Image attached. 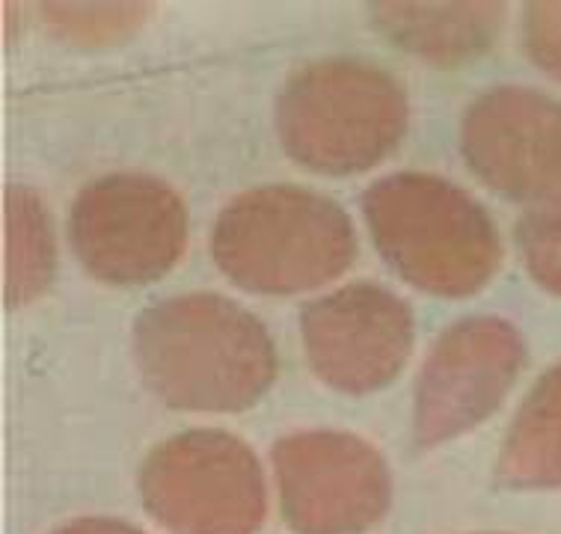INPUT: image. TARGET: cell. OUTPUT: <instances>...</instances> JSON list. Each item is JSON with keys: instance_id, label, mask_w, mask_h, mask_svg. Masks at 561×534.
<instances>
[{"instance_id": "obj_1", "label": "cell", "mask_w": 561, "mask_h": 534, "mask_svg": "<svg viewBox=\"0 0 561 534\" xmlns=\"http://www.w3.org/2000/svg\"><path fill=\"white\" fill-rule=\"evenodd\" d=\"M146 381L187 410H241L271 386L274 345L244 309L215 294L167 300L137 324Z\"/></svg>"}, {"instance_id": "obj_2", "label": "cell", "mask_w": 561, "mask_h": 534, "mask_svg": "<svg viewBox=\"0 0 561 534\" xmlns=\"http://www.w3.org/2000/svg\"><path fill=\"white\" fill-rule=\"evenodd\" d=\"M354 256L351 223L336 202L297 187H265L226 208L215 258L244 288L286 294L336 277Z\"/></svg>"}, {"instance_id": "obj_3", "label": "cell", "mask_w": 561, "mask_h": 534, "mask_svg": "<svg viewBox=\"0 0 561 534\" xmlns=\"http://www.w3.org/2000/svg\"><path fill=\"white\" fill-rule=\"evenodd\" d=\"M380 253L416 286L467 294L500 262L496 232L470 196L431 175H392L366 196Z\"/></svg>"}, {"instance_id": "obj_4", "label": "cell", "mask_w": 561, "mask_h": 534, "mask_svg": "<svg viewBox=\"0 0 561 534\" xmlns=\"http://www.w3.org/2000/svg\"><path fill=\"white\" fill-rule=\"evenodd\" d=\"M408 107L399 83L375 66L327 60L288 83L279 134L288 152L318 173H357L399 143Z\"/></svg>"}, {"instance_id": "obj_5", "label": "cell", "mask_w": 561, "mask_h": 534, "mask_svg": "<svg viewBox=\"0 0 561 534\" xmlns=\"http://www.w3.org/2000/svg\"><path fill=\"white\" fill-rule=\"evenodd\" d=\"M149 511L175 534H250L265 514L253 454L226 433L175 437L144 473Z\"/></svg>"}, {"instance_id": "obj_6", "label": "cell", "mask_w": 561, "mask_h": 534, "mask_svg": "<svg viewBox=\"0 0 561 534\" xmlns=\"http://www.w3.org/2000/svg\"><path fill=\"white\" fill-rule=\"evenodd\" d=\"M78 256L107 282L161 277L184 247V208L170 187L113 175L83 190L72 217Z\"/></svg>"}, {"instance_id": "obj_7", "label": "cell", "mask_w": 561, "mask_h": 534, "mask_svg": "<svg viewBox=\"0 0 561 534\" xmlns=\"http://www.w3.org/2000/svg\"><path fill=\"white\" fill-rule=\"evenodd\" d=\"M276 473L288 523L307 534L359 532L387 508L383 463L345 433L288 437L276 449Z\"/></svg>"}, {"instance_id": "obj_8", "label": "cell", "mask_w": 561, "mask_h": 534, "mask_svg": "<svg viewBox=\"0 0 561 534\" xmlns=\"http://www.w3.org/2000/svg\"><path fill=\"white\" fill-rule=\"evenodd\" d=\"M523 345L502 321H467L443 336L416 392V440H449L488 416L520 371Z\"/></svg>"}, {"instance_id": "obj_9", "label": "cell", "mask_w": 561, "mask_h": 534, "mask_svg": "<svg viewBox=\"0 0 561 534\" xmlns=\"http://www.w3.org/2000/svg\"><path fill=\"white\" fill-rule=\"evenodd\" d=\"M410 312L375 286L342 288L304 315L309 360L327 383L345 392L378 390L410 353Z\"/></svg>"}, {"instance_id": "obj_10", "label": "cell", "mask_w": 561, "mask_h": 534, "mask_svg": "<svg viewBox=\"0 0 561 534\" xmlns=\"http://www.w3.org/2000/svg\"><path fill=\"white\" fill-rule=\"evenodd\" d=\"M463 152L476 173L517 199H561V104L500 90L472 104Z\"/></svg>"}, {"instance_id": "obj_11", "label": "cell", "mask_w": 561, "mask_h": 534, "mask_svg": "<svg viewBox=\"0 0 561 534\" xmlns=\"http://www.w3.org/2000/svg\"><path fill=\"white\" fill-rule=\"evenodd\" d=\"M375 19L389 39L434 62L470 60L500 31V3H378Z\"/></svg>"}, {"instance_id": "obj_12", "label": "cell", "mask_w": 561, "mask_h": 534, "mask_svg": "<svg viewBox=\"0 0 561 534\" xmlns=\"http://www.w3.org/2000/svg\"><path fill=\"white\" fill-rule=\"evenodd\" d=\"M502 478L517 487L561 484V369L523 404L502 454Z\"/></svg>"}, {"instance_id": "obj_13", "label": "cell", "mask_w": 561, "mask_h": 534, "mask_svg": "<svg viewBox=\"0 0 561 534\" xmlns=\"http://www.w3.org/2000/svg\"><path fill=\"white\" fill-rule=\"evenodd\" d=\"M7 303H27L48 286L54 270V237L45 208L33 194H7Z\"/></svg>"}, {"instance_id": "obj_14", "label": "cell", "mask_w": 561, "mask_h": 534, "mask_svg": "<svg viewBox=\"0 0 561 534\" xmlns=\"http://www.w3.org/2000/svg\"><path fill=\"white\" fill-rule=\"evenodd\" d=\"M144 3H45L42 15L72 42H113L131 33L144 19Z\"/></svg>"}, {"instance_id": "obj_15", "label": "cell", "mask_w": 561, "mask_h": 534, "mask_svg": "<svg viewBox=\"0 0 561 534\" xmlns=\"http://www.w3.org/2000/svg\"><path fill=\"white\" fill-rule=\"evenodd\" d=\"M520 247L538 282L561 294V211L526 217L520 227Z\"/></svg>"}, {"instance_id": "obj_16", "label": "cell", "mask_w": 561, "mask_h": 534, "mask_svg": "<svg viewBox=\"0 0 561 534\" xmlns=\"http://www.w3.org/2000/svg\"><path fill=\"white\" fill-rule=\"evenodd\" d=\"M526 39L531 57L541 62L547 72L561 78V0L531 3L526 12Z\"/></svg>"}, {"instance_id": "obj_17", "label": "cell", "mask_w": 561, "mask_h": 534, "mask_svg": "<svg viewBox=\"0 0 561 534\" xmlns=\"http://www.w3.org/2000/svg\"><path fill=\"white\" fill-rule=\"evenodd\" d=\"M60 534H140L128 529L123 523H107V520H83V523H75L69 529H62Z\"/></svg>"}]
</instances>
